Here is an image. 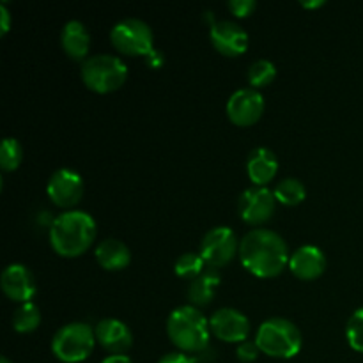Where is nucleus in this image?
Segmentation results:
<instances>
[{"label":"nucleus","instance_id":"2","mask_svg":"<svg viewBox=\"0 0 363 363\" xmlns=\"http://www.w3.org/2000/svg\"><path fill=\"white\" fill-rule=\"evenodd\" d=\"M96 220L91 213L69 209L57 216L50 225V245L62 257H78L96 240Z\"/></svg>","mask_w":363,"mask_h":363},{"label":"nucleus","instance_id":"12","mask_svg":"<svg viewBox=\"0 0 363 363\" xmlns=\"http://www.w3.org/2000/svg\"><path fill=\"white\" fill-rule=\"evenodd\" d=\"M209 326H211V333L216 339L230 344H241L248 340L252 330L247 315L233 307L216 311L209 318Z\"/></svg>","mask_w":363,"mask_h":363},{"label":"nucleus","instance_id":"30","mask_svg":"<svg viewBox=\"0 0 363 363\" xmlns=\"http://www.w3.org/2000/svg\"><path fill=\"white\" fill-rule=\"evenodd\" d=\"M11 28V13L7 9V4H0V35H6Z\"/></svg>","mask_w":363,"mask_h":363},{"label":"nucleus","instance_id":"29","mask_svg":"<svg viewBox=\"0 0 363 363\" xmlns=\"http://www.w3.org/2000/svg\"><path fill=\"white\" fill-rule=\"evenodd\" d=\"M158 363H197L194 357L183 353V351H172V353H167L160 358Z\"/></svg>","mask_w":363,"mask_h":363},{"label":"nucleus","instance_id":"22","mask_svg":"<svg viewBox=\"0 0 363 363\" xmlns=\"http://www.w3.org/2000/svg\"><path fill=\"white\" fill-rule=\"evenodd\" d=\"M41 325V311L35 303H21L13 315V328L18 333H32Z\"/></svg>","mask_w":363,"mask_h":363},{"label":"nucleus","instance_id":"4","mask_svg":"<svg viewBox=\"0 0 363 363\" xmlns=\"http://www.w3.org/2000/svg\"><path fill=\"white\" fill-rule=\"evenodd\" d=\"M255 344L261 353L268 357L289 360L300 353L303 339L293 321L286 318H269L257 328Z\"/></svg>","mask_w":363,"mask_h":363},{"label":"nucleus","instance_id":"32","mask_svg":"<svg viewBox=\"0 0 363 363\" xmlns=\"http://www.w3.org/2000/svg\"><path fill=\"white\" fill-rule=\"evenodd\" d=\"M101 363H133L128 354H108L106 358H103Z\"/></svg>","mask_w":363,"mask_h":363},{"label":"nucleus","instance_id":"34","mask_svg":"<svg viewBox=\"0 0 363 363\" xmlns=\"http://www.w3.org/2000/svg\"><path fill=\"white\" fill-rule=\"evenodd\" d=\"M0 363H13V362H11L7 357H2V358H0Z\"/></svg>","mask_w":363,"mask_h":363},{"label":"nucleus","instance_id":"1","mask_svg":"<svg viewBox=\"0 0 363 363\" xmlns=\"http://www.w3.org/2000/svg\"><path fill=\"white\" fill-rule=\"evenodd\" d=\"M289 248L279 233L266 227L248 230L240 243L243 268L259 279H273L289 266Z\"/></svg>","mask_w":363,"mask_h":363},{"label":"nucleus","instance_id":"28","mask_svg":"<svg viewBox=\"0 0 363 363\" xmlns=\"http://www.w3.org/2000/svg\"><path fill=\"white\" fill-rule=\"evenodd\" d=\"M227 7L234 16L247 18L257 9V2L255 0H230V2H227Z\"/></svg>","mask_w":363,"mask_h":363},{"label":"nucleus","instance_id":"24","mask_svg":"<svg viewBox=\"0 0 363 363\" xmlns=\"http://www.w3.org/2000/svg\"><path fill=\"white\" fill-rule=\"evenodd\" d=\"M174 272H176L177 277L186 280L197 279L199 275L206 272V262L202 259L201 254H195V252H186V254L179 255L174 264Z\"/></svg>","mask_w":363,"mask_h":363},{"label":"nucleus","instance_id":"15","mask_svg":"<svg viewBox=\"0 0 363 363\" xmlns=\"http://www.w3.org/2000/svg\"><path fill=\"white\" fill-rule=\"evenodd\" d=\"M96 342L110 354H126L133 346V333L130 326L116 318H106L96 325Z\"/></svg>","mask_w":363,"mask_h":363},{"label":"nucleus","instance_id":"17","mask_svg":"<svg viewBox=\"0 0 363 363\" xmlns=\"http://www.w3.org/2000/svg\"><path fill=\"white\" fill-rule=\"evenodd\" d=\"M247 172L255 186H266L279 172V158L268 147L252 149L247 158Z\"/></svg>","mask_w":363,"mask_h":363},{"label":"nucleus","instance_id":"21","mask_svg":"<svg viewBox=\"0 0 363 363\" xmlns=\"http://www.w3.org/2000/svg\"><path fill=\"white\" fill-rule=\"evenodd\" d=\"M277 202L284 206H298L305 201L307 197V188L296 177H286V179L279 181V184L273 190Z\"/></svg>","mask_w":363,"mask_h":363},{"label":"nucleus","instance_id":"11","mask_svg":"<svg viewBox=\"0 0 363 363\" xmlns=\"http://www.w3.org/2000/svg\"><path fill=\"white\" fill-rule=\"evenodd\" d=\"M262 112H264V98L254 87L238 89L227 101V117L236 126H252L261 119Z\"/></svg>","mask_w":363,"mask_h":363},{"label":"nucleus","instance_id":"33","mask_svg":"<svg viewBox=\"0 0 363 363\" xmlns=\"http://www.w3.org/2000/svg\"><path fill=\"white\" fill-rule=\"evenodd\" d=\"M301 6H303V7H312V9H314V7L325 6V0H315V2H301Z\"/></svg>","mask_w":363,"mask_h":363},{"label":"nucleus","instance_id":"26","mask_svg":"<svg viewBox=\"0 0 363 363\" xmlns=\"http://www.w3.org/2000/svg\"><path fill=\"white\" fill-rule=\"evenodd\" d=\"M346 337L350 346L358 353H363V307L357 308L347 319Z\"/></svg>","mask_w":363,"mask_h":363},{"label":"nucleus","instance_id":"25","mask_svg":"<svg viewBox=\"0 0 363 363\" xmlns=\"http://www.w3.org/2000/svg\"><path fill=\"white\" fill-rule=\"evenodd\" d=\"M23 160V147L14 137H6L0 147V167L4 172H13Z\"/></svg>","mask_w":363,"mask_h":363},{"label":"nucleus","instance_id":"31","mask_svg":"<svg viewBox=\"0 0 363 363\" xmlns=\"http://www.w3.org/2000/svg\"><path fill=\"white\" fill-rule=\"evenodd\" d=\"M163 62H165V59H163V53L160 52V50H152L149 55H145V64H147L149 67H160L163 66Z\"/></svg>","mask_w":363,"mask_h":363},{"label":"nucleus","instance_id":"19","mask_svg":"<svg viewBox=\"0 0 363 363\" xmlns=\"http://www.w3.org/2000/svg\"><path fill=\"white\" fill-rule=\"evenodd\" d=\"M96 261L106 272H121L131 262V250L124 241L106 238L96 247Z\"/></svg>","mask_w":363,"mask_h":363},{"label":"nucleus","instance_id":"16","mask_svg":"<svg viewBox=\"0 0 363 363\" xmlns=\"http://www.w3.org/2000/svg\"><path fill=\"white\" fill-rule=\"evenodd\" d=\"M289 269L300 280H315L325 273L326 255L314 245H303L289 257Z\"/></svg>","mask_w":363,"mask_h":363},{"label":"nucleus","instance_id":"8","mask_svg":"<svg viewBox=\"0 0 363 363\" xmlns=\"http://www.w3.org/2000/svg\"><path fill=\"white\" fill-rule=\"evenodd\" d=\"M240 243L241 241L238 240L236 233L230 227H213L202 238L199 254L204 259L206 266L218 269L229 264L236 255H240Z\"/></svg>","mask_w":363,"mask_h":363},{"label":"nucleus","instance_id":"20","mask_svg":"<svg viewBox=\"0 0 363 363\" xmlns=\"http://www.w3.org/2000/svg\"><path fill=\"white\" fill-rule=\"evenodd\" d=\"M220 280L222 279H220L218 269L215 268H208L202 275L191 280L190 286H188V300H190V305L201 308L211 303L220 287Z\"/></svg>","mask_w":363,"mask_h":363},{"label":"nucleus","instance_id":"13","mask_svg":"<svg viewBox=\"0 0 363 363\" xmlns=\"http://www.w3.org/2000/svg\"><path fill=\"white\" fill-rule=\"evenodd\" d=\"M209 39L213 46L225 57L241 55L247 52L248 43H250L248 32L233 20L215 21L209 28Z\"/></svg>","mask_w":363,"mask_h":363},{"label":"nucleus","instance_id":"14","mask_svg":"<svg viewBox=\"0 0 363 363\" xmlns=\"http://www.w3.org/2000/svg\"><path fill=\"white\" fill-rule=\"evenodd\" d=\"M0 287L9 300L28 303L35 294V279L25 264H9L0 275Z\"/></svg>","mask_w":363,"mask_h":363},{"label":"nucleus","instance_id":"6","mask_svg":"<svg viewBox=\"0 0 363 363\" xmlns=\"http://www.w3.org/2000/svg\"><path fill=\"white\" fill-rule=\"evenodd\" d=\"M96 333L87 323H67L52 339V353L64 363H80L91 357Z\"/></svg>","mask_w":363,"mask_h":363},{"label":"nucleus","instance_id":"9","mask_svg":"<svg viewBox=\"0 0 363 363\" xmlns=\"http://www.w3.org/2000/svg\"><path fill=\"white\" fill-rule=\"evenodd\" d=\"M277 208V197L268 186H250L240 195L238 211L248 225H262L273 216Z\"/></svg>","mask_w":363,"mask_h":363},{"label":"nucleus","instance_id":"18","mask_svg":"<svg viewBox=\"0 0 363 363\" xmlns=\"http://www.w3.org/2000/svg\"><path fill=\"white\" fill-rule=\"evenodd\" d=\"M60 43L69 59L85 60L91 48V34L80 20H69L62 27Z\"/></svg>","mask_w":363,"mask_h":363},{"label":"nucleus","instance_id":"5","mask_svg":"<svg viewBox=\"0 0 363 363\" xmlns=\"http://www.w3.org/2000/svg\"><path fill=\"white\" fill-rule=\"evenodd\" d=\"M82 80L91 91L106 94L124 85L128 80V66L121 57L110 53H98L87 57L82 64Z\"/></svg>","mask_w":363,"mask_h":363},{"label":"nucleus","instance_id":"10","mask_svg":"<svg viewBox=\"0 0 363 363\" xmlns=\"http://www.w3.org/2000/svg\"><path fill=\"white\" fill-rule=\"evenodd\" d=\"M84 177L73 169H59L50 176L46 194L50 201L59 208H73L84 197Z\"/></svg>","mask_w":363,"mask_h":363},{"label":"nucleus","instance_id":"27","mask_svg":"<svg viewBox=\"0 0 363 363\" xmlns=\"http://www.w3.org/2000/svg\"><path fill=\"white\" fill-rule=\"evenodd\" d=\"M259 353V346L255 344V340H245V342L238 344V350H236V357L238 360L243 362V363H252L257 360Z\"/></svg>","mask_w":363,"mask_h":363},{"label":"nucleus","instance_id":"23","mask_svg":"<svg viewBox=\"0 0 363 363\" xmlns=\"http://www.w3.org/2000/svg\"><path fill=\"white\" fill-rule=\"evenodd\" d=\"M248 82L254 89H262L268 87L269 84H273V80L277 78V67L272 60L268 59H257L248 66Z\"/></svg>","mask_w":363,"mask_h":363},{"label":"nucleus","instance_id":"7","mask_svg":"<svg viewBox=\"0 0 363 363\" xmlns=\"http://www.w3.org/2000/svg\"><path fill=\"white\" fill-rule=\"evenodd\" d=\"M110 41L124 55L145 57L155 50L152 28L140 18H123L110 30Z\"/></svg>","mask_w":363,"mask_h":363},{"label":"nucleus","instance_id":"3","mask_svg":"<svg viewBox=\"0 0 363 363\" xmlns=\"http://www.w3.org/2000/svg\"><path fill=\"white\" fill-rule=\"evenodd\" d=\"M167 335L183 353H201L209 346L211 326L209 319L194 305H181L167 319Z\"/></svg>","mask_w":363,"mask_h":363}]
</instances>
